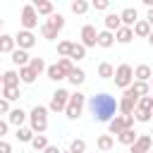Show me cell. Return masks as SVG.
<instances>
[{
    "label": "cell",
    "instance_id": "cell-47",
    "mask_svg": "<svg viewBox=\"0 0 153 153\" xmlns=\"http://www.w3.org/2000/svg\"><path fill=\"white\" fill-rule=\"evenodd\" d=\"M146 22L153 26V7H148V12H146Z\"/></svg>",
    "mask_w": 153,
    "mask_h": 153
},
{
    "label": "cell",
    "instance_id": "cell-5",
    "mask_svg": "<svg viewBox=\"0 0 153 153\" xmlns=\"http://www.w3.org/2000/svg\"><path fill=\"white\" fill-rule=\"evenodd\" d=\"M124 129H134V115H115L108 122V131L110 134H122Z\"/></svg>",
    "mask_w": 153,
    "mask_h": 153
},
{
    "label": "cell",
    "instance_id": "cell-9",
    "mask_svg": "<svg viewBox=\"0 0 153 153\" xmlns=\"http://www.w3.org/2000/svg\"><path fill=\"white\" fill-rule=\"evenodd\" d=\"M81 45L84 48H96L98 45V31H96V26H91V24L81 26Z\"/></svg>",
    "mask_w": 153,
    "mask_h": 153
},
{
    "label": "cell",
    "instance_id": "cell-43",
    "mask_svg": "<svg viewBox=\"0 0 153 153\" xmlns=\"http://www.w3.org/2000/svg\"><path fill=\"white\" fill-rule=\"evenodd\" d=\"M110 2H112V0H91V5H93L96 10H108Z\"/></svg>",
    "mask_w": 153,
    "mask_h": 153
},
{
    "label": "cell",
    "instance_id": "cell-10",
    "mask_svg": "<svg viewBox=\"0 0 153 153\" xmlns=\"http://www.w3.org/2000/svg\"><path fill=\"white\" fill-rule=\"evenodd\" d=\"M14 41H17V45H19L22 50H29V48L36 45V36H33L31 31H26V29H22V31L14 36Z\"/></svg>",
    "mask_w": 153,
    "mask_h": 153
},
{
    "label": "cell",
    "instance_id": "cell-32",
    "mask_svg": "<svg viewBox=\"0 0 153 153\" xmlns=\"http://www.w3.org/2000/svg\"><path fill=\"white\" fill-rule=\"evenodd\" d=\"M2 98H7L10 103L19 100V86H2Z\"/></svg>",
    "mask_w": 153,
    "mask_h": 153
},
{
    "label": "cell",
    "instance_id": "cell-23",
    "mask_svg": "<svg viewBox=\"0 0 153 153\" xmlns=\"http://www.w3.org/2000/svg\"><path fill=\"white\" fill-rule=\"evenodd\" d=\"M45 74H48V79H50V81H62V79H67V74L57 67V62H55V65H48Z\"/></svg>",
    "mask_w": 153,
    "mask_h": 153
},
{
    "label": "cell",
    "instance_id": "cell-42",
    "mask_svg": "<svg viewBox=\"0 0 153 153\" xmlns=\"http://www.w3.org/2000/svg\"><path fill=\"white\" fill-rule=\"evenodd\" d=\"M41 33H43V38H48V41H55V38H57V31H55V29H50L45 22L41 24Z\"/></svg>",
    "mask_w": 153,
    "mask_h": 153
},
{
    "label": "cell",
    "instance_id": "cell-12",
    "mask_svg": "<svg viewBox=\"0 0 153 153\" xmlns=\"http://www.w3.org/2000/svg\"><path fill=\"white\" fill-rule=\"evenodd\" d=\"M151 146H153V139H151V134H141L129 148H131V153H148L151 151Z\"/></svg>",
    "mask_w": 153,
    "mask_h": 153
},
{
    "label": "cell",
    "instance_id": "cell-41",
    "mask_svg": "<svg viewBox=\"0 0 153 153\" xmlns=\"http://www.w3.org/2000/svg\"><path fill=\"white\" fill-rule=\"evenodd\" d=\"M69 151H72V153H86V141H84V139H72Z\"/></svg>",
    "mask_w": 153,
    "mask_h": 153
},
{
    "label": "cell",
    "instance_id": "cell-33",
    "mask_svg": "<svg viewBox=\"0 0 153 153\" xmlns=\"http://www.w3.org/2000/svg\"><path fill=\"white\" fill-rule=\"evenodd\" d=\"M57 67L69 76V74L74 72V60H72V57H60V60H57Z\"/></svg>",
    "mask_w": 153,
    "mask_h": 153
},
{
    "label": "cell",
    "instance_id": "cell-44",
    "mask_svg": "<svg viewBox=\"0 0 153 153\" xmlns=\"http://www.w3.org/2000/svg\"><path fill=\"white\" fill-rule=\"evenodd\" d=\"M12 108H10V100L7 98H0V115H7Z\"/></svg>",
    "mask_w": 153,
    "mask_h": 153
},
{
    "label": "cell",
    "instance_id": "cell-25",
    "mask_svg": "<svg viewBox=\"0 0 153 153\" xmlns=\"http://www.w3.org/2000/svg\"><path fill=\"white\" fill-rule=\"evenodd\" d=\"M14 136H17V141H22V143H31V139L36 136V131H33L31 127H19Z\"/></svg>",
    "mask_w": 153,
    "mask_h": 153
},
{
    "label": "cell",
    "instance_id": "cell-14",
    "mask_svg": "<svg viewBox=\"0 0 153 153\" xmlns=\"http://www.w3.org/2000/svg\"><path fill=\"white\" fill-rule=\"evenodd\" d=\"M131 38H134V29H131V26H120V29L115 31V41L122 43V45L131 43Z\"/></svg>",
    "mask_w": 153,
    "mask_h": 153
},
{
    "label": "cell",
    "instance_id": "cell-39",
    "mask_svg": "<svg viewBox=\"0 0 153 153\" xmlns=\"http://www.w3.org/2000/svg\"><path fill=\"white\" fill-rule=\"evenodd\" d=\"M29 67H31V69H33L36 74H41V72H45V69H48V65L43 62V57H31Z\"/></svg>",
    "mask_w": 153,
    "mask_h": 153
},
{
    "label": "cell",
    "instance_id": "cell-17",
    "mask_svg": "<svg viewBox=\"0 0 153 153\" xmlns=\"http://www.w3.org/2000/svg\"><path fill=\"white\" fill-rule=\"evenodd\" d=\"M131 29H134V36H139V38H148V33L153 31V26H151L146 19H139Z\"/></svg>",
    "mask_w": 153,
    "mask_h": 153
},
{
    "label": "cell",
    "instance_id": "cell-6",
    "mask_svg": "<svg viewBox=\"0 0 153 153\" xmlns=\"http://www.w3.org/2000/svg\"><path fill=\"white\" fill-rule=\"evenodd\" d=\"M69 91L67 88H57L53 96H50V103H48V110L50 112H65V108H67V103H69Z\"/></svg>",
    "mask_w": 153,
    "mask_h": 153
},
{
    "label": "cell",
    "instance_id": "cell-48",
    "mask_svg": "<svg viewBox=\"0 0 153 153\" xmlns=\"http://www.w3.org/2000/svg\"><path fill=\"white\" fill-rule=\"evenodd\" d=\"M43 153H62V151H60V148H57V146H48V148H45V151H43Z\"/></svg>",
    "mask_w": 153,
    "mask_h": 153
},
{
    "label": "cell",
    "instance_id": "cell-53",
    "mask_svg": "<svg viewBox=\"0 0 153 153\" xmlns=\"http://www.w3.org/2000/svg\"><path fill=\"white\" fill-rule=\"evenodd\" d=\"M151 88H153V79H151Z\"/></svg>",
    "mask_w": 153,
    "mask_h": 153
},
{
    "label": "cell",
    "instance_id": "cell-56",
    "mask_svg": "<svg viewBox=\"0 0 153 153\" xmlns=\"http://www.w3.org/2000/svg\"><path fill=\"white\" fill-rule=\"evenodd\" d=\"M0 93H2V86H0Z\"/></svg>",
    "mask_w": 153,
    "mask_h": 153
},
{
    "label": "cell",
    "instance_id": "cell-46",
    "mask_svg": "<svg viewBox=\"0 0 153 153\" xmlns=\"http://www.w3.org/2000/svg\"><path fill=\"white\" fill-rule=\"evenodd\" d=\"M7 127H10V122L0 120V139H5V134H7Z\"/></svg>",
    "mask_w": 153,
    "mask_h": 153
},
{
    "label": "cell",
    "instance_id": "cell-4",
    "mask_svg": "<svg viewBox=\"0 0 153 153\" xmlns=\"http://www.w3.org/2000/svg\"><path fill=\"white\" fill-rule=\"evenodd\" d=\"M115 86L117 88H129L131 84H134V67L131 65H127V62H122L117 69H115Z\"/></svg>",
    "mask_w": 153,
    "mask_h": 153
},
{
    "label": "cell",
    "instance_id": "cell-15",
    "mask_svg": "<svg viewBox=\"0 0 153 153\" xmlns=\"http://www.w3.org/2000/svg\"><path fill=\"white\" fill-rule=\"evenodd\" d=\"M136 103H139V98L122 96V98H120V112H122V115H134V110H136Z\"/></svg>",
    "mask_w": 153,
    "mask_h": 153
},
{
    "label": "cell",
    "instance_id": "cell-1",
    "mask_svg": "<svg viewBox=\"0 0 153 153\" xmlns=\"http://www.w3.org/2000/svg\"><path fill=\"white\" fill-rule=\"evenodd\" d=\"M88 108H91V112H93V117L98 122H105L108 124L115 117V112L120 110V100L115 96H110V93H96V96H91Z\"/></svg>",
    "mask_w": 153,
    "mask_h": 153
},
{
    "label": "cell",
    "instance_id": "cell-45",
    "mask_svg": "<svg viewBox=\"0 0 153 153\" xmlns=\"http://www.w3.org/2000/svg\"><path fill=\"white\" fill-rule=\"evenodd\" d=\"M0 153H12V143L5 141V139H0Z\"/></svg>",
    "mask_w": 153,
    "mask_h": 153
},
{
    "label": "cell",
    "instance_id": "cell-30",
    "mask_svg": "<svg viewBox=\"0 0 153 153\" xmlns=\"http://www.w3.org/2000/svg\"><path fill=\"white\" fill-rule=\"evenodd\" d=\"M98 76H100V79H112V76H115V67H112L110 62H100V65H98Z\"/></svg>",
    "mask_w": 153,
    "mask_h": 153
},
{
    "label": "cell",
    "instance_id": "cell-2",
    "mask_svg": "<svg viewBox=\"0 0 153 153\" xmlns=\"http://www.w3.org/2000/svg\"><path fill=\"white\" fill-rule=\"evenodd\" d=\"M29 124L36 134H43L48 129V108L45 105H36L31 112H29Z\"/></svg>",
    "mask_w": 153,
    "mask_h": 153
},
{
    "label": "cell",
    "instance_id": "cell-54",
    "mask_svg": "<svg viewBox=\"0 0 153 153\" xmlns=\"http://www.w3.org/2000/svg\"><path fill=\"white\" fill-rule=\"evenodd\" d=\"M0 26H2V19H0Z\"/></svg>",
    "mask_w": 153,
    "mask_h": 153
},
{
    "label": "cell",
    "instance_id": "cell-3",
    "mask_svg": "<svg viewBox=\"0 0 153 153\" xmlns=\"http://www.w3.org/2000/svg\"><path fill=\"white\" fill-rule=\"evenodd\" d=\"M84 103H86V96H84L81 91H74V93L69 96V103H67V108H65V115H67L69 120H79L81 112H84Z\"/></svg>",
    "mask_w": 153,
    "mask_h": 153
},
{
    "label": "cell",
    "instance_id": "cell-38",
    "mask_svg": "<svg viewBox=\"0 0 153 153\" xmlns=\"http://www.w3.org/2000/svg\"><path fill=\"white\" fill-rule=\"evenodd\" d=\"M72 45H74L72 41H60V43H57V55H60V57H69Z\"/></svg>",
    "mask_w": 153,
    "mask_h": 153
},
{
    "label": "cell",
    "instance_id": "cell-27",
    "mask_svg": "<svg viewBox=\"0 0 153 153\" xmlns=\"http://www.w3.org/2000/svg\"><path fill=\"white\" fill-rule=\"evenodd\" d=\"M36 76H38V74H36L29 65H26V67H19V79H22V84H33Z\"/></svg>",
    "mask_w": 153,
    "mask_h": 153
},
{
    "label": "cell",
    "instance_id": "cell-8",
    "mask_svg": "<svg viewBox=\"0 0 153 153\" xmlns=\"http://www.w3.org/2000/svg\"><path fill=\"white\" fill-rule=\"evenodd\" d=\"M148 93H151V81H136L134 79V84L129 88H124V96H129V98H141Z\"/></svg>",
    "mask_w": 153,
    "mask_h": 153
},
{
    "label": "cell",
    "instance_id": "cell-50",
    "mask_svg": "<svg viewBox=\"0 0 153 153\" xmlns=\"http://www.w3.org/2000/svg\"><path fill=\"white\" fill-rule=\"evenodd\" d=\"M148 43H151V45H153V31H151V33H148Z\"/></svg>",
    "mask_w": 153,
    "mask_h": 153
},
{
    "label": "cell",
    "instance_id": "cell-37",
    "mask_svg": "<svg viewBox=\"0 0 153 153\" xmlns=\"http://www.w3.org/2000/svg\"><path fill=\"white\" fill-rule=\"evenodd\" d=\"M36 12H38L41 17H50V14L55 12V7H53V2H50V0H45V2H41V5L36 7Z\"/></svg>",
    "mask_w": 153,
    "mask_h": 153
},
{
    "label": "cell",
    "instance_id": "cell-28",
    "mask_svg": "<svg viewBox=\"0 0 153 153\" xmlns=\"http://www.w3.org/2000/svg\"><path fill=\"white\" fill-rule=\"evenodd\" d=\"M67 79H69V84H72V86H81V84L86 81V72H84V69H79V67H74V72H72Z\"/></svg>",
    "mask_w": 153,
    "mask_h": 153
},
{
    "label": "cell",
    "instance_id": "cell-34",
    "mask_svg": "<svg viewBox=\"0 0 153 153\" xmlns=\"http://www.w3.org/2000/svg\"><path fill=\"white\" fill-rule=\"evenodd\" d=\"M134 120L136 122H143V124H148L151 120H153V110H134Z\"/></svg>",
    "mask_w": 153,
    "mask_h": 153
},
{
    "label": "cell",
    "instance_id": "cell-36",
    "mask_svg": "<svg viewBox=\"0 0 153 153\" xmlns=\"http://www.w3.org/2000/svg\"><path fill=\"white\" fill-rule=\"evenodd\" d=\"M69 57H72V60H76V62H79V60H84V57H86V48H84L81 43H74V45H72Z\"/></svg>",
    "mask_w": 153,
    "mask_h": 153
},
{
    "label": "cell",
    "instance_id": "cell-49",
    "mask_svg": "<svg viewBox=\"0 0 153 153\" xmlns=\"http://www.w3.org/2000/svg\"><path fill=\"white\" fill-rule=\"evenodd\" d=\"M41 2H45V0H31V5H33V7H38Z\"/></svg>",
    "mask_w": 153,
    "mask_h": 153
},
{
    "label": "cell",
    "instance_id": "cell-24",
    "mask_svg": "<svg viewBox=\"0 0 153 153\" xmlns=\"http://www.w3.org/2000/svg\"><path fill=\"white\" fill-rule=\"evenodd\" d=\"M19 72H14V69H7V72H2V86H19Z\"/></svg>",
    "mask_w": 153,
    "mask_h": 153
},
{
    "label": "cell",
    "instance_id": "cell-11",
    "mask_svg": "<svg viewBox=\"0 0 153 153\" xmlns=\"http://www.w3.org/2000/svg\"><path fill=\"white\" fill-rule=\"evenodd\" d=\"M26 120H29V112H24L22 108H12V110L7 112V122H10L12 127H17V129H19V127H24V122H26Z\"/></svg>",
    "mask_w": 153,
    "mask_h": 153
},
{
    "label": "cell",
    "instance_id": "cell-7",
    "mask_svg": "<svg viewBox=\"0 0 153 153\" xmlns=\"http://www.w3.org/2000/svg\"><path fill=\"white\" fill-rule=\"evenodd\" d=\"M19 24H22L26 31H31V29H36V26H38V12H36V7H33V5H24V7H22Z\"/></svg>",
    "mask_w": 153,
    "mask_h": 153
},
{
    "label": "cell",
    "instance_id": "cell-26",
    "mask_svg": "<svg viewBox=\"0 0 153 153\" xmlns=\"http://www.w3.org/2000/svg\"><path fill=\"white\" fill-rule=\"evenodd\" d=\"M136 139H139V134H136L134 129H124L122 134H117V141H120L122 146H131Z\"/></svg>",
    "mask_w": 153,
    "mask_h": 153
},
{
    "label": "cell",
    "instance_id": "cell-51",
    "mask_svg": "<svg viewBox=\"0 0 153 153\" xmlns=\"http://www.w3.org/2000/svg\"><path fill=\"white\" fill-rule=\"evenodd\" d=\"M0 86H2V74H0Z\"/></svg>",
    "mask_w": 153,
    "mask_h": 153
},
{
    "label": "cell",
    "instance_id": "cell-52",
    "mask_svg": "<svg viewBox=\"0 0 153 153\" xmlns=\"http://www.w3.org/2000/svg\"><path fill=\"white\" fill-rule=\"evenodd\" d=\"M62 153H72V151H62Z\"/></svg>",
    "mask_w": 153,
    "mask_h": 153
},
{
    "label": "cell",
    "instance_id": "cell-40",
    "mask_svg": "<svg viewBox=\"0 0 153 153\" xmlns=\"http://www.w3.org/2000/svg\"><path fill=\"white\" fill-rule=\"evenodd\" d=\"M136 108H139V110H153V96H151V93H148V96H141L139 103H136Z\"/></svg>",
    "mask_w": 153,
    "mask_h": 153
},
{
    "label": "cell",
    "instance_id": "cell-19",
    "mask_svg": "<svg viewBox=\"0 0 153 153\" xmlns=\"http://www.w3.org/2000/svg\"><path fill=\"white\" fill-rule=\"evenodd\" d=\"M103 24H105V29L108 31H117L120 26H122V19H120V14H115V12H110V14H105V19H103Z\"/></svg>",
    "mask_w": 153,
    "mask_h": 153
},
{
    "label": "cell",
    "instance_id": "cell-18",
    "mask_svg": "<svg viewBox=\"0 0 153 153\" xmlns=\"http://www.w3.org/2000/svg\"><path fill=\"white\" fill-rule=\"evenodd\" d=\"M134 79L136 81H151L153 79V69L148 65H139V67H134Z\"/></svg>",
    "mask_w": 153,
    "mask_h": 153
},
{
    "label": "cell",
    "instance_id": "cell-20",
    "mask_svg": "<svg viewBox=\"0 0 153 153\" xmlns=\"http://www.w3.org/2000/svg\"><path fill=\"white\" fill-rule=\"evenodd\" d=\"M45 24H48V26H50V29H55V31H57V33H60V31H62V29H65V17H62V14H60V12H53V14H50V17H48V19H45Z\"/></svg>",
    "mask_w": 153,
    "mask_h": 153
},
{
    "label": "cell",
    "instance_id": "cell-22",
    "mask_svg": "<svg viewBox=\"0 0 153 153\" xmlns=\"http://www.w3.org/2000/svg\"><path fill=\"white\" fill-rule=\"evenodd\" d=\"M112 43H115V33L112 31H108V29L98 31V45L100 48H112Z\"/></svg>",
    "mask_w": 153,
    "mask_h": 153
},
{
    "label": "cell",
    "instance_id": "cell-31",
    "mask_svg": "<svg viewBox=\"0 0 153 153\" xmlns=\"http://www.w3.org/2000/svg\"><path fill=\"white\" fill-rule=\"evenodd\" d=\"M31 146H33V151H41V153H43V151H45V148H48L50 143H48L45 134H36V136L31 139Z\"/></svg>",
    "mask_w": 153,
    "mask_h": 153
},
{
    "label": "cell",
    "instance_id": "cell-13",
    "mask_svg": "<svg viewBox=\"0 0 153 153\" xmlns=\"http://www.w3.org/2000/svg\"><path fill=\"white\" fill-rule=\"evenodd\" d=\"M120 19H122V26H134V24L139 22V12H136L134 7H124V10L120 12Z\"/></svg>",
    "mask_w": 153,
    "mask_h": 153
},
{
    "label": "cell",
    "instance_id": "cell-21",
    "mask_svg": "<svg viewBox=\"0 0 153 153\" xmlns=\"http://www.w3.org/2000/svg\"><path fill=\"white\" fill-rule=\"evenodd\" d=\"M14 48H17L14 36H10V33H0V53H12Z\"/></svg>",
    "mask_w": 153,
    "mask_h": 153
},
{
    "label": "cell",
    "instance_id": "cell-29",
    "mask_svg": "<svg viewBox=\"0 0 153 153\" xmlns=\"http://www.w3.org/2000/svg\"><path fill=\"white\" fill-rule=\"evenodd\" d=\"M96 146H98L100 151H110V148L115 146V139H112V134H100V136H98V141H96Z\"/></svg>",
    "mask_w": 153,
    "mask_h": 153
},
{
    "label": "cell",
    "instance_id": "cell-16",
    "mask_svg": "<svg viewBox=\"0 0 153 153\" xmlns=\"http://www.w3.org/2000/svg\"><path fill=\"white\" fill-rule=\"evenodd\" d=\"M10 55H12V62H14L17 67H26V65L31 62L29 53H26V50H22V48H14V50H12Z\"/></svg>",
    "mask_w": 153,
    "mask_h": 153
},
{
    "label": "cell",
    "instance_id": "cell-35",
    "mask_svg": "<svg viewBox=\"0 0 153 153\" xmlns=\"http://www.w3.org/2000/svg\"><path fill=\"white\" fill-rule=\"evenodd\" d=\"M69 10H72L74 14H86V12H88V2H86V0H72Z\"/></svg>",
    "mask_w": 153,
    "mask_h": 153
},
{
    "label": "cell",
    "instance_id": "cell-55",
    "mask_svg": "<svg viewBox=\"0 0 153 153\" xmlns=\"http://www.w3.org/2000/svg\"><path fill=\"white\" fill-rule=\"evenodd\" d=\"M151 139H153V131H151Z\"/></svg>",
    "mask_w": 153,
    "mask_h": 153
}]
</instances>
